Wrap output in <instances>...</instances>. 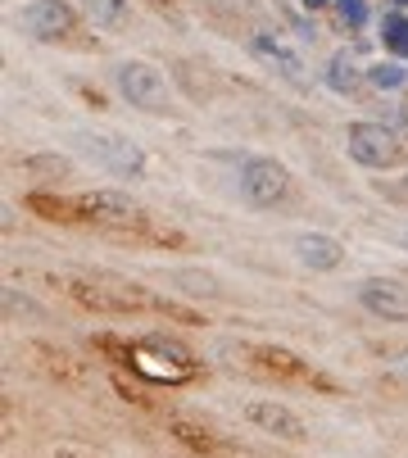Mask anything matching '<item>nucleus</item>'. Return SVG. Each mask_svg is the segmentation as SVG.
<instances>
[{
  "label": "nucleus",
  "instance_id": "1",
  "mask_svg": "<svg viewBox=\"0 0 408 458\" xmlns=\"http://www.w3.org/2000/svg\"><path fill=\"white\" fill-rule=\"evenodd\" d=\"M96 350L114 354L118 363H128L145 381H163V386H186V381L200 372V359L173 336H141V340L96 336Z\"/></svg>",
  "mask_w": 408,
  "mask_h": 458
},
{
  "label": "nucleus",
  "instance_id": "2",
  "mask_svg": "<svg viewBox=\"0 0 408 458\" xmlns=\"http://www.w3.org/2000/svg\"><path fill=\"white\" fill-rule=\"evenodd\" d=\"M27 209H36V213H46V218H55V222H137L132 213H137V200L128 196V190H109V186H100V190H82V196H27Z\"/></svg>",
  "mask_w": 408,
  "mask_h": 458
},
{
  "label": "nucleus",
  "instance_id": "3",
  "mask_svg": "<svg viewBox=\"0 0 408 458\" xmlns=\"http://www.w3.org/2000/svg\"><path fill=\"white\" fill-rule=\"evenodd\" d=\"M236 182H240L245 205H255V209H272V205H281L286 196H291V173H286V164H277L268 155L245 159Z\"/></svg>",
  "mask_w": 408,
  "mask_h": 458
},
{
  "label": "nucleus",
  "instance_id": "4",
  "mask_svg": "<svg viewBox=\"0 0 408 458\" xmlns=\"http://www.w3.org/2000/svg\"><path fill=\"white\" fill-rule=\"evenodd\" d=\"M59 286L77 304L96 309V314H132V309H150V304H159L141 286H100V282H87V277H59Z\"/></svg>",
  "mask_w": 408,
  "mask_h": 458
},
{
  "label": "nucleus",
  "instance_id": "5",
  "mask_svg": "<svg viewBox=\"0 0 408 458\" xmlns=\"http://www.w3.org/2000/svg\"><path fill=\"white\" fill-rule=\"evenodd\" d=\"M345 150L349 159L363 164V168H395L404 159V145L390 128L381 123H349L345 128Z\"/></svg>",
  "mask_w": 408,
  "mask_h": 458
},
{
  "label": "nucleus",
  "instance_id": "6",
  "mask_svg": "<svg viewBox=\"0 0 408 458\" xmlns=\"http://www.w3.org/2000/svg\"><path fill=\"white\" fill-rule=\"evenodd\" d=\"M114 87L128 96V105L154 113V109H169V82H163V73L145 59H122L114 68Z\"/></svg>",
  "mask_w": 408,
  "mask_h": 458
},
{
  "label": "nucleus",
  "instance_id": "7",
  "mask_svg": "<svg viewBox=\"0 0 408 458\" xmlns=\"http://www.w3.org/2000/svg\"><path fill=\"white\" fill-rule=\"evenodd\" d=\"M358 304L381 322H408V286L395 277H363L358 282Z\"/></svg>",
  "mask_w": 408,
  "mask_h": 458
},
{
  "label": "nucleus",
  "instance_id": "8",
  "mask_svg": "<svg viewBox=\"0 0 408 458\" xmlns=\"http://www.w3.org/2000/svg\"><path fill=\"white\" fill-rule=\"evenodd\" d=\"M19 23L36 36V42H59V36H68L77 27V14L68 0H32V5L19 14Z\"/></svg>",
  "mask_w": 408,
  "mask_h": 458
},
{
  "label": "nucleus",
  "instance_id": "9",
  "mask_svg": "<svg viewBox=\"0 0 408 458\" xmlns=\"http://www.w3.org/2000/svg\"><path fill=\"white\" fill-rule=\"evenodd\" d=\"M245 417L259 427V431H268V436H277V440H304V423L286 408V404H272V400H250L245 404Z\"/></svg>",
  "mask_w": 408,
  "mask_h": 458
},
{
  "label": "nucleus",
  "instance_id": "10",
  "mask_svg": "<svg viewBox=\"0 0 408 458\" xmlns=\"http://www.w3.org/2000/svg\"><path fill=\"white\" fill-rule=\"evenodd\" d=\"M295 254H300L304 268H313V273H336L341 263H345V245L336 237H326V232L295 237Z\"/></svg>",
  "mask_w": 408,
  "mask_h": 458
},
{
  "label": "nucleus",
  "instance_id": "11",
  "mask_svg": "<svg viewBox=\"0 0 408 458\" xmlns=\"http://www.w3.org/2000/svg\"><path fill=\"white\" fill-rule=\"evenodd\" d=\"M250 50H255V55H259L272 73H281L286 82H295V87L304 82V59H300L295 50H286L272 32H255V36H250Z\"/></svg>",
  "mask_w": 408,
  "mask_h": 458
},
{
  "label": "nucleus",
  "instance_id": "12",
  "mask_svg": "<svg viewBox=\"0 0 408 458\" xmlns=\"http://www.w3.org/2000/svg\"><path fill=\"white\" fill-rule=\"evenodd\" d=\"M91 150H96V159H100L109 173H118V177H137L141 164H145L141 145H137V141H122V136H96Z\"/></svg>",
  "mask_w": 408,
  "mask_h": 458
},
{
  "label": "nucleus",
  "instance_id": "13",
  "mask_svg": "<svg viewBox=\"0 0 408 458\" xmlns=\"http://www.w3.org/2000/svg\"><path fill=\"white\" fill-rule=\"evenodd\" d=\"M250 359H259V368H263L268 376H281V381H313V368H309V363H300L291 350L259 345V350H250Z\"/></svg>",
  "mask_w": 408,
  "mask_h": 458
},
{
  "label": "nucleus",
  "instance_id": "14",
  "mask_svg": "<svg viewBox=\"0 0 408 458\" xmlns=\"http://www.w3.org/2000/svg\"><path fill=\"white\" fill-rule=\"evenodd\" d=\"M326 87H332V91H354L358 87V64H354L349 50L332 55V64H326Z\"/></svg>",
  "mask_w": 408,
  "mask_h": 458
},
{
  "label": "nucleus",
  "instance_id": "15",
  "mask_svg": "<svg viewBox=\"0 0 408 458\" xmlns=\"http://www.w3.org/2000/svg\"><path fill=\"white\" fill-rule=\"evenodd\" d=\"M82 14H87L96 27H118L128 19V0H82Z\"/></svg>",
  "mask_w": 408,
  "mask_h": 458
},
{
  "label": "nucleus",
  "instance_id": "16",
  "mask_svg": "<svg viewBox=\"0 0 408 458\" xmlns=\"http://www.w3.org/2000/svg\"><path fill=\"white\" fill-rule=\"evenodd\" d=\"M381 42H386V50L404 64L408 59V19L404 14H386L381 19Z\"/></svg>",
  "mask_w": 408,
  "mask_h": 458
},
{
  "label": "nucleus",
  "instance_id": "17",
  "mask_svg": "<svg viewBox=\"0 0 408 458\" xmlns=\"http://www.w3.org/2000/svg\"><path fill=\"white\" fill-rule=\"evenodd\" d=\"M367 82H373L377 91H399L408 82V68L399 59H386V64H373L367 68Z\"/></svg>",
  "mask_w": 408,
  "mask_h": 458
},
{
  "label": "nucleus",
  "instance_id": "18",
  "mask_svg": "<svg viewBox=\"0 0 408 458\" xmlns=\"http://www.w3.org/2000/svg\"><path fill=\"white\" fill-rule=\"evenodd\" d=\"M173 431H177L191 449H214V436L204 431V427H195V423H186V417H173Z\"/></svg>",
  "mask_w": 408,
  "mask_h": 458
},
{
  "label": "nucleus",
  "instance_id": "19",
  "mask_svg": "<svg viewBox=\"0 0 408 458\" xmlns=\"http://www.w3.org/2000/svg\"><path fill=\"white\" fill-rule=\"evenodd\" d=\"M173 282H177V286H186L191 295H218V282H214L209 273H191V268H182Z\"/></svg>",
  "mask_w": 408,
  "mask_h": 458
},
{
  "label": "nucleus",
  "instance_id": "20",
  "mask_svg": "<svg viewBox=\"0 0 408 458\" xmlns=\"http://www.w3.org/2000/svg\"><path fill=\"white\" fill-rule=\"evenodd\" d=\"M23 168L46 173V177H68V159H59V155H32V159H23Z\"/></svg>",
  "mask_w": 408,
  "mask_h": 458
},
{
  "label": "nucleus",
  "instance_id": "21",
  "mask_svg": "<svg viewBox=\"0 0 408 458\" xmlns=\"http://www.w3.org/2000/svg\"><path fill=\"white\" fill-rule=\"evenodd\" d=\"M336 10H341V19H345L349 27H363V23H367V5H363V0H336Z\"/></svg>",
  "mask_w": 408,
  "mask_h": 458
},
{
  "label": "nucleus",
  "instance_id": "22",
  "mask_svg": "<svg viewBox=\"0 0 408 458\" xmlns=\"http://www.w3.org/2000/svg\"><path fill=\"white\" fill-rule=\"evenodd\" d=\"M304 5H309V10H318V5H326V0H304Z\"/></svg>",
  "mask_w": 408,
  "mask_h": 458
},
{
  "label": "nucleus",
  "instance_id": "23",
  "mask_svg": "<svg viewBox=\"0 0 408 458\" xmlns=\"http://www.w3.org/2000/svg\"><path fill=\"white\" fill-rule=\"evenodd\" d=\"M395 5H408V0H395Z\"/></svg>",
  "mask_w": 408,
  "mask_h": 458
},
{
  "label": "nucleus",
  "instance_id": "24",
  "mask_svg": "<svg viewBox=\"0 0 408 458\" xmlns=\"http://www.w3.org/2000/svg\"><path fill=\"white\" fill-rule=\"evenodd\" d=\"M64 458H68V454H64Z\"/></svg>",
  "mask_w": 408,
  "mask_h": 458
}]
</instances>
